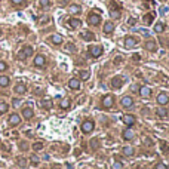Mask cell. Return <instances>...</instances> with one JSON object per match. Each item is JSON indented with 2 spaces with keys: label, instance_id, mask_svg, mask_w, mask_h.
I'll list each match as a JSON object with an SVG mask.
<instances>
[{
  "label": "cell",
  "instance_id": "obj_33",
  "mask_svg": "<svg viewBox=\"0 0 169 169\" xmlns=\"http://www.w3.org/2000/svg\"><path fill=\"white\" fill-rule=\"evenodd\" d=\"M157 116L162 117V119L166 117V116H168V110H166V108H159V110H157Z\"/></svg>",
  "mask_w": 169,
  "mask_h": 169
},
{
  "label": "cell",
  "instance_id": "obj_1",
  "mask_svg": "<svg viewBox=\"0 0 169 169\" xmlns=\"http://www.w3.org/2000/svg\"><path fill=\"white\" fill-rule=\"evenodd\" d=\"M95 128V123L92 122V120H85V122L82 123V132L83 134H91Z\"/></svg>",
  "mask_w": 169,
  "mask_h": 169
},
{
  "label": "cell",
  "instance_id": "obj_18",
  "mask_svg": "<svg viewBox=\"0 0 169 169\" xmlns=\"http://www.w3.org/2000/svg\"><path fill=\"white\" fill-rule=\"evenodd\" d=\"M51 42L54 45H61L62 43V36L61 34H52L51 36Z\"/></svg>",
  "mask_w": 169,
  "mask_h": 169
},
{
  "label": "cell",
  "instance_id": "obj_40",
  "mask_svg": "<svg viewBox=\"0 0 169 169\" xmlns=\"http://www.w3.org/2000/svg\"><path fill=\"white\" fill-rule=\"evenodd\" d=\"M31 163H33V165H37V163H39V157H37V156H31Z\"/></svg>",
  "mask_w": 169,
  "mask_h": 169
},
{
  "label": "cell",
  "instance_id": "obj_12",
  "mask_svg": "<svg viewBox=\"0 0 169 169\" xmlns=\"http://www.w3.org/2000/svg\"><path fill=\"white\" fill-rule=\"evenodd\" d=\"M22 116H24V119H27V120L33 119V116H34L33 108H31V107H25V108L22 110Z\"/></svg>",
  "mask_w": 169,
  "mask_h": 169
},
{
  "label": "cell",
  "instance_id": "obj_3",
  "mask_svg": "<svg viewBox=\"0 0 169 169\" xmlns=\"http://www.w3.org/2000/svg\"><path fill=\"white\" fill-rule=\"evenodd\" d=\"M103 52H104L103 46H91V47H89V54H91L93 58L101 57V55H103Z\"/></svg>",
  "mask_w": 169,
  "mask_h": 169
},
{
  "label": "cell",
  "instance_id": "obj_22",
  "mask_svg": "<svg viewBox=\"0 0 169 169\" xmlns=\"http://www.w3.org/2000/svg\"><path fill=\"white\" fill-rule=\"evenodd\" d=\"M9 83H11V80H9L8 76H0V86H2V88L9 86Z\"/></svg>",
  "mask_w": 169,
  "mask_h": 169
},
{
  "label": "cell",
  "instance_id": "obj_44",
  "mask_svg": "<svg viewBox=\"0 0 169 169\" xmlns=\"http://www.w3.org/2000/svg\"><path fill=\"white\" fill-rule=\"evenodd\" d=\"M157 169H166V165H163V163H159V165H157Z\"/></svg>",
  "mask_w": 169,
  "mask_h": 169
},
{
  "label": "cell",
  "instance_id": "obj_24",
  "mask_svg": "<svg viewBox=\"0 0 169 169\" xmlns=\"http://www.w3.org/2000/svg\"><path fill=\"white\" fill-rule=\"evenodd\" d=\"M68 11H70V13L77 15V13H80V11H82V9H80V6H79V5H71Z\"/></svg>",
  "mask_w": 169,
  "mask_h": 169
},
{
  "label": "cell",
  "instance_id": "obj_5",
  "mask_svg": "<svg viewBox=\"0 0 169 169\" xmlns=\"http://www.w3.org/2000/svg\"><path fill=\"white\" fill-rule=\"evenodd\" d=\"M113 104H114V96L105 95L104 98H103V107H104V108H110Z\"/></svg>",
  "mask_w": 169,
  "mask_h": 169
},
{
  "label": "cell",
  "instance_id": "obj_41",
  "mask_svg": "<svg viewBox=\"0 0 169 169\" xmlns=\"http://www.w3.org/2000/svg\"><path fill=\"white\" fill-rule=\"evenodd\" d=\"M18 163H19V166H25V163H27V162H25V159H19V160H18Z\"/></svg>",
  "mask_w": 169,
  "mask_h": 169
},
{
  "label": "cell",
  "instance_id": "obj_10",
  "mask_svg": "<svg viewBox=\"0 0 169 169\" xmlns=\"http://www.w3.org/2000/svg\"><path fill=\"white\" fill-rule=\"evenodd\" d=\"M139 95L142 96V98H148V96L151 95V89L148 86H141L139 88Z\"/></svg>",
  "mask_w": 169,
  "mask_h": 169
},
{
  "label": "cell",
  "instance_id": "obj_8",
  "mask_svg": "<svg viewBox=\"0 0 169 169\" xmlns=\"http://www.w3.org/2000/svg\"><path fill=\"white\" fill-rule=\"evenodd\" d=\"M169 103V96L166 93H159L157 95V104L159 105H166Z\"/></svg>",
  "mask_w": 169,
  "mask_h": 169
},
{
  "label": "cell",
  "instance_id": "obj_28",
  "mask_svg": "<svg viewBox=\"0 0 169 169\" xmlns=\"http://www.w3.org/2000/svg\"><path fill=\"white\" fill-rule=\"evenodd\" d=\"M153 18H154V13L146 15V16H144V24H147V25H148V24H151V22H153Z\"/></svg>",
  "mask_w": 169,
  "mask_h": 169
},
{
  "label": "cell",
  "instance_id": "obj_47",
  "mask_svg": "<svg viewBox=\"0 0 169 169\" xmlns=\"http://www.w3.org/2000/svg\"><path fill=\"white\" fill-rule=\"evenodd\" d=\"M19 103H21V101H19V100H13V105H15V107H16V105H18V104H19Z\"/></svg>",
  "mask_w": 169,
  "mask_h": 169
},
{
  "label": "cell",
  "instance_id": "obj_27",
  "mask_svg": "<svg viewBox=\"0 0 169 169\" xmlns=\"http://www.w3.org/2000/svg\"><path fill=\"white\" fill-rule=\"evenodd\" d=\"M163 30H165V24H163V22H157L156 25H154V31H156V33L160 34V33H163Z\"/></svg>",
  "mask_w": 169,
  "mask_h": 169
},
{
  "label": "cell",
  "instance_id": "obj_39",
  "mask_svg": "<svg viewBox=\"0 0 169 169\" xmlns=\"http://www.w3.org/2000/svg\"><path fill=\"white\" fill-rule=\"evenodd\" d=\"M11 2H12L13 5H16V6H18V5H24V3H25L24 0H11Z\"/></svg>",
  "mask_w": 169,
  "mask_h": 169
},
{
  "label": "cell",
  "instance_id": "obj_11",
  "mask_svg": "<svg viewBox=\"0 0 169 169\" xmlns=\"http://www.w3.org/2000/svg\"><path fill=\"white\" fill-rule=\"evenodd\" d=\"M68 86H70V89H73V91H79V89H80V80H77V79H70V80H68Z\"/></svg>",
  "mask_w": 169,
  "mask_h": 169
},
{
  "label": "cell",
  "instance_id": "obj_37",
  "mask_svg": "<svg viewBox=\"0 0 169 169\" xmlns=\"http://www.w3.org/2000/svg\"><path fill=\"white\" fill-rule=\"evenodd\" d=\"M6 70H8V64L5 61H0V73H2V71H6Z\"/></svg>",
  "mask_w": 169,
  "mask_h": 169
},
{
  "label": "cell",
  "instance_id": "obj_13",
  "mask_svg": "<svg viewBox=\"0 0 169 169\" xmlns=\"http://www.w3.org/2000/svg\"><path fill=\"white\" fill-rule=\"evenodd\" d=\"M45 64H46V58H45L43 55H36V58H34V65H36V67H45Z\"/></svg>",
  "mask_w": 169,
  "mask_h": 169
},
{
  "label": "cell",
  "instance_id": "obj_38",
  "mask_svg": "<svg viewBox=\"0 0 169 169\" xmlns=\"http://www.w3.org/2000/svg\"><path fill=\"white\" fill-rule=\"evenodd\" d=\"M49 3H51L49 0H40V6L42 8H47V6H49Z\"/></svg>",
  "mask_w": 169,
  "mask_h": 169
},
{
  "label": "cell",
  "instance_id": "obj_23",
  "mask_svg": "<svg viewBox=\"0 0 169 169\" xmlns=\"http://www.w3.org/2000/svg\"><path fill=\"white\" fill-rule=\"evenodd\" d=\"M111 86L116 88V89L122 88V79H120V77H114V79L111 80Z\"/></svg>",
  "mask_w": 169,
  "mask_h": 169
},
{
  "label": "cell",
  "instance_id": "obj_14",
  "mask_svg": "<svg viewBox=\"0 0 169 169\" xmlns=\"http://www.w3.org/2000/svg\"><path fill=\"white\" fill-rule=\"evenodd\" d=\"M132 105H134V100L131 98V96H123V98H122V107L129 108Z\"/></svg>",
  "mask_w": 169,
  "mask_h": 169
},
{
  "label": "cell",
  "instance_id": "obj_42",
  "mask_svg": "<svg viewBox=\"0 0 169 169\" xmlns=\"http://www.w3.org/2000/svg\"><path fill=\"white\" fill-rule=\"evenodd\" d=\"M18 59H21V61H24V59H25V57L22 55V52H21V51L18 52Z\"/></svg>",
  "mask_w": 169,
  "mask_h": 169
},
{
  "label": "cell",
  "instance_id": "obj_48",
  "mask_svg": "<svg viewBox=\"0 0 169 169\" xmlns=\"http://www.w3.org/2000/svg\"><path fill=\"white\" fill-rule=\"evenodd\" d=\"M0 36H2V30H0Z\"/></svg>",
  "mask_w": 169,
  "mask_h": 169
},
{
  "label": "cell",
  "instance_id": "obj_16",
  "mask_svg": "<svg viewBox=\"0 0 169 169\" xmlns=\"http://www.w3.org/2000/svg\"><path fill=\"white\" fill-rule=\"evenodd\" d=\"M113 31H114V24L110 22V21L105 22V24H104V33H105V34H111Z\"/></svg>",
  "mask_w": 169,
  "mask_h": 169
},
{
  "label": "cell",
  "instance_id": "obj_20",
  "mask_svg": "<svg viewBox=\"0 0 169 169\" xmlns=\"http://www.w3.org/2000/svg\"><path fill=\"white\" fill-rule=\"evenodd\" d=\"M80 36H82V39H85V40H88V42L95 39L93 33H89V31H82V33H80Z\"/></svg>",
  "mask_w": 169,
  "mask_h": 169
},
{
  "label": "cell",
  "instance_id": "obj_2",
  "mask_svg": "<svg viewBox=\"0 0 169 169\" xmlns=\"http://www.w3.org/2000/svg\"><path fill=\"white\" fill-rule=\"evenodd\" d=\"M122 122H123L128 128H131V126H134V125L136 123V119H135V116H132V114H125V116L122 117Z\"/></svg>",
  "mask_w": 169,
  "mask_h": 169
},
{
  "label": "cell",
  "instance_id": "obj_6",
  "mask_svg": "<svg viewBox=\"0 0 169 169\" xmlns=\"http://www.w3.org/2000/svg\"><path fill=\"white\" fill-rule=\"evenodd\" d=\"M136 43H138V40H136L135 37H132V36L125 37V47H128V49H131V47L136 46Z\"/></svg>",
  "mask_w": 169,
  "mask_h": 169
},
{
  "label": "cell",
  "instance_id": "obj_32",
  "mask_svg": "<svg viewBox=\"0 0 169 169\" xmlns=\"http://www.w3.org/2000/svg\"><path fill=\"white\" fill-rule=\"evenodd\" d=\"M110 15H111V18L117 19V18H120V11H119V9H111Z\"/></svg>",
  "mask_w": 169,
  "mask_h": 169
},
{
  "label": "cell",
  "instance_id": "obj_15",
  "mask_svg": "<svg viewBox=\"0 0 169 169\" xmlns=\"http://www.w3.org/2000/svg\"><path fill=\"white\" fill-rule=\"evenodd\" d=\"M25 92H27V86L24 85V83H18V85L15 86V93L22 95V93H25Z\"/></svg>",
  "mask_w": 169,
  "mask_h": 169
},
{
  "label": "cell",
  "instance_id": "obj_26",
  "mask_svg": "<svg viewBox=\"0 0 169 169\" xmlns=\"http://www.w3.org/2000/svg\"><path fill=\"white\" fill-rule=\"evenodd\" d=\"M52 105H54V103H52L49 98H46V100H43V101H42V107H45V108H47V110L52 108Z\"/></svg>",
  "mask_w": 169,
  "mask_h": 169
},
{
  "label": "cell",
  "instance_id": "obj_43",
  "mask_svg": "<svg viewBox=\"0 0 169 169\" xmlns=\"http://www.w3.org/2000/svg\"><path fill=\"white\" fill-rule=\"evenodd\" d=\"M139 33H141V34H144V36H148V31H147V30H144V28H141V30H139Z\"/></svg>",
  "mask_w": 169,
  "mask_h": 169
},
{
  "label": "cell",
  "instance_id": "obj_36",
  "mask_svg": "<svg viewBox=\"0 0 169 169\" xmlns=\"http://www.w3.org/2000/svg\"><path fill=\"white\" fill-rule=\"evenodd\" d=\"M65 51H68V52H74V51H76V47H74L73 43H67V45H65Z\"/></svg>",
  "mask_w": 169,
  "mask_h": 169
},
{
  "label": "cell",
  "instance_id": "obj_21",
  "mask_svg": "<svg viewBox=\"0 0 169 169\" xmlns=\"http://www.w3.org/2000/svg\"><path fill=\"white\" fill-rule=\"evenodd\" d=\"M21 52H22V55L25 57V58H28L30 55H33V47H31V46H25Z\"/></svg>",
  "mask_w": 169,
  "mask_h": 169
},
{
  "label": "cell",
  "instance_id": "obj_19",
  "mask_svg": "<svg viewBox=\"0 0 169 169\" xmlns=\"http://www.w3.org/2000/svg\"><path fill=\"white\" fill-rule=\"evenodd\" d=\"M146 49L150 51V52H156V42L154 40H148L146 43Z\"/></svg>",
  "mask_w": 169,
  "mask_h": 169
},
{
  "label": "cell",
  "instance_id": "obj_30",
  "mask_svg": "<svg viewBox=\"0 0 169 169\" xmlns=\"http://www.w3.org/2000/svg\"><path fill=\"white\" fill-rule=\"evenodd\" d=\"M111 168H113V169H125L123 163H122V162H119V160L113 162V166H111Z\"/></svg>",
  "mask_w": 169,
  "mask_h": 169
},
{
  "label": "cell",
  "instance_id": "obj_25",
  "mask_svg": "<svg viewBox=\"0 0 169 169\" xmlns=\"http://www.w3.org/2000/svg\"><path fill=\"white\" fill-rule=\"evenodd\" d=\"M70 105H71V101H70L68 98H64V100H61V103H59V107L64 108V110H67Z\"/></svg>",
  "mask_w": 169,
  "mask_h": 169
},
{
  "label": "cell",
  "instance_id": "obj_4",
  "mask_svg": "<svg viewBox=\"0 0 169 169\" xmlns=\"http://www.w3.org/2000/svg\"><path fill=\"white\" fill-rule=\"evenodd\" d=\"M101 22V16L96 15V13H91L88 16V24H91V25H98V24Z\"/></svg>",
  "mask_w": 169,
  "mask_h": 169
},
{
  "label": "cell",
  "instance_id": "obj_7",
  "mask_svg": "<svg viewBox=\"0 0 169 169\" xmlns=\"http://www.w3.org/2000/svg\"><path fill=\"white\" fill-rule=\"evenodd\" d=\"M8 122H9V125H11V126H18V125L21 123V117H19L18 114H15V113H13V114H11V116H9V120H8Z\"/></svg>",
  "mask_w": 169,
  "mask_h": 169
},
{
  "label": "cell",
  "instance_id": "obj_17",
  "mask_svg": "<svg viewBox=\"0 0 169 169\" xmlns=\"http://www.w3.org/2000/svg\"><path fill=\"white\" fill-rule=\"evenodd\" d=\"M68 24H70V27H71V28H79V27L82 25L80 19H77V18H71V19L68 21Z\"/></svg>",
  "mask_w": 169,
  "mask_h": 169
},
{
  "label": "cell",
  "instance_id": "obj_34",
  "mask_svg": "<svg viewBox=\"0 0 169 169\" xmlns=\"http://www.w3.org/2000/svg\"><path fill=\"white\" fill-rule=\"evenodd\" d=\"M123 154L125 156H132L134 154V148L132 147H123Z\"/></svg>",
  "mask_w": 169,
  "mask_h": 169
},
{
  "label": "cell",
  "instance_id": "obj_35",
  "mask_svg": "<svg viewBox=\"0 0 169 169\" xmlns=\"http://www.w3.org/2000/svg\"><path fill=\"white\" fill-rule=\"evenodd\" d=\"M8 110H9V105H8L6 103H0V113L3 114V113H6Z\"/></svg>",
  "mask_w": 169,
  "mask_h": 169
},
{
  "label": "cell",
  "instance_id": "obj_45",
  "mask_svg": "<svg viewBox=\"0 0 169 169\" xmlns=\"http://www.w3.org/2000/svg\"><path fill=\"white\" fill-rule=\"evenodd\" d=\"M128 22H129V25H135V19H134V18H129Z\"/></svg>",
  "mask_w": 169,
  "mask_h": 169
},
{
  "label": "cell",
  "instance_id": "obj_46",
  "mask_svg": "<svg viewBox=\"0 0 169 169\" xmlns=\"http://www.w3.org/2000/svg\"><path fill=\"white\" fill-rule=\"evenodd\" d=\"M132 58H134V59H135V61H139V59H141V57H139V55H134V57H132Z\"/></svg>",
  "mask_w": 169,
  "mask_h": 169
},
{
  "label": "cell",
  "instance_id": "obj_31",
  "mask_svg": "<svg viewBox=\"0 0 169 169\" xmlns=\"http://www.w3.org/2000/svg\"><path fill=\"white\" fill-rule=\"evenodd\" d=\"M33 150H34V151L43 150V142H34V144H33Z\"/></svg>",
  "mask_w": 169,
  "mask_h": 169
},
{
  "label": "cell",
  "instance_id": "obj_9",
  "mask_svg": "<svg viewBox=\"0 0 169 169\" xmlns=\"http://www.w3.org/2000/svg\"><path fill=\"white\" fill-rule=\"evenodd\" d=\"M122 136H123V139H125V141H131V139H134V138H135V132H134L132 129H125V131H123V134H122Z\"/></svg>",
  "mask_w": 169,
  "mask_h": 169
},
{
  "label": "cell",
  "instance_id": "obj_29",
  "mask_svg": "<svg viewBox=\"0 0 169 169\" xmlns=\"http://www.w3.org/2000/svg\"><path fill=\"white\" fill-rule=\"evenodd\" d=\"M89 71H80V80H83V82H86V80H89Z\"/></svg>",
  "mask_w": 169,
  "mask_h": 169
}]
</instances>
